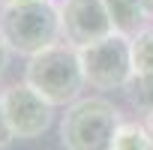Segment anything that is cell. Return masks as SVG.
Segmentation results:
<instances>
[{
	"mask_svg": "<svg viewBox=\"0 0 153 150\" xmlns=\"http://www.w3.org/2000/svg\"><path fill=\"white\" fill-rule=\"evenodd\" d=\"M132 63L135 75H153V24H144L132 36Z\"/></svg>",
	"mask_w": 153,
	"mask_h": 150,
	"instance_id": "cell-8",
	"label": "cell"
},
{
	"mask_svg": "<svg viewBox=\"0 0 153 150\" xmlns=\"http://www.w3.org/2000/svg\"><path fill=\"white\" fill-rule=\"evenodd\" d=\"M126 93H129L132 105L138 108V114H144V117L153 114V75H135L126 84Z\"/></svg>",
	"mask_w": 153,
	"mask_h": 150,
	"instance_id": "cell-10",
	"label": "cell"
},
{
	"mask_svg": "<svg viewBox=\"0 0 153 150\" xmlns=\"http://www.w3.org/2000/svg\"><path fill=\"white\" fill-rule=\"evenodd\" d=\"M135 3L144 9V15H147V18H153V0H135Z\"/></svg>",
	"mask_w": 153,
	"mask_h": 150,
	"instance_id": "cell-13",
	"label": "cell"
},
{
	"mask_svg": "<svg viewBox=\"0 0 153 150\" xmlns=\"http://www.w3.org/2000/svg\"><path fill=\"white\" fill-rule=\"evenodd\" d=\"M120 126V111L108 99H75L60 120V141L63 150H111Z\"/></svg>",
	"mask_w": 153,
	"mask_h": 150,
	"instance_id": "cell-3",
	"label": "cell"
},
{
	"mask_svg": "<svg viewBox=\"0 0 153 150\" xmlns=\"http://www.w3.org/2000/svg\"><path fill=\"white\" fill-rule=\"evenodd\" d=\"M24 81L42 99H48L54 108L72 105L87 84L78 48L69 45V42H54L51 48L33 54L27 60V69H24Z\"/></svg>",
	"mask_w": 153,
	"mask_h": 150,
	"instance_id": "cell-1",
	"label": "cell"
},
{
	"mask_svg": "<svg viewBox=\"0 0 153 150\" xmlns=\"http://www.w3.org/2000/svg\"><path fill=\"white\" fill-rule=\"evenodd\" d=\"M105 6H108V15H111L117 33L135 36V33L144 27V21H147L144 9L135 3V0H105Z\"/></svg>",
	"mask_w": 153,
	"mask_h": 150,
	"instance_id": "cell-7",
	"label": "cell"
},
{
	"mask_svg": "<svg viewBox=\"0 0 153 150\" xmlns=\"http://www.w3.org/2000/svg\"><path fill=\"white\" fill-rule=\"evenodd\" d=\"M9 45H6V39L0 36V78H3V72H6V66H9Z\"/></svg>",
	"mask_w": 153,
	"mask_h": 150,
	"instance_id": "cell-12",
	"label": "cell"
},
{
	"mask_svg": "<svg viewBox=\"0 0 153 150\" xmlns=\"http://www.w3.org/2000/svg\"><path fill=\"white\" fill-rule=\"evenodd\" d=\"M144 126H147V132H150V138H153V114H150V117L144 120Z\"/></svg>",
	"mask_w": 153,
	"mask_h": 150,
	"instance_id": "cell-15",
	"label": "cell"
},
{
	"mask_svg": "<svg viewBox=\"0 0 153 150\" xmlns=\"http://www.w3.org/2000/svg\"><path fill=\"white\" fill-rule=\"evenodd\" d=\"M111 150H153V138L144 123H123L117 129Z\"/></svg>",
	"mask_w": 153,
	"mask_h": 150,
	"instance_id": "cell-9",
	"label": "cell"
},
{
	"mask_svg": "<svg viewBox=\"0 0 153 150\" xmlns=\"http://www.w3.org/2000/svg\"><path fill=\"white\" fill-rule=\"evenodd\" d=\"M60 24H63V42H69L75 48L93 45V42L117 33L105 0H63Z\"/></svg>",
	"mask_w": 153,
	"mask_h": 150,
	"instance_id": "cell-5",
	"label": "cell"
},
{
	"mask_svg": "<svg viewBox=\"0 0 153 150\" xmlns=\"http://www.w3.org/2000/svg\"><path fill=\"white\" fill-rule=\"evenodd\" d=\"M0 102H3L6 117H9V123L15 129V138H24V141L39 138L54 120V105L48 99H42L27 81L6 87Z\"/></svg>",
	"mask_w": 153,
	"mask_h": 150,
	"instance_id": "cell-6",
	"label": "cell"
},
{
	"mask_svg": "<svg viewBox=\"0 0 153 150\" xmlns=\"http://www.w3.org/2000/svg\"><path fill=\"white\" fill-rule=\"evenodd\" d=\"M0 36L6 39L12 54L33 57L63 39L60 6L51 0H27L0 12Z\"/></svg>",
	"mask_w": 153,
	"mask_h": 150,
	"instance_id": "cell-2",
	"label": "cell"
},
{
	"mask_svg": "<svg viewBox=\"0 0 153 150\" xmlns=\"http://www.w3.org/2000/svg\"><path fill=\"white\" fill-rule=\"evenodd\" d=\"M84 81L96 90H126V84L135 78L132 63V36L111 33L93 45L78 48Z\"/></svg>",
	"mask_w": 153,
	"mask_h": 150,
	"instance_id": "cell-4",
	"label": "cell"
},
{
	"mask_svg": "<svg viewBox=\"0 0 153 150\" xmlns=\"http://www.w3.org/2000/svg\"><path fill=\"white\" fill-rule=\"evenodd\" d=\"M12 141H15V129H12V123H9V117H6L3 102H0V150L9 147Z\"/></svg>",
	"mask_w": 153,
	"mask_h": 150,
	"instance_id": "cell-11",
	"label": "cell"
},
{
	"mask_svg": "<svg viewBox=\"0 0 153 150\" xmlns=\"http://www.w3.org/2000/svg\"><path fill=\"white\" fill-rule=\"evenodd\" d=\"M18 3H27V0H0V6H3V9H6V6H18Z\"/></svg>",
	"mask_w": 153,
	"mask_h": 150,
	"instance_id": "cell-14",
	"label": "cell"
}]
</instances>
